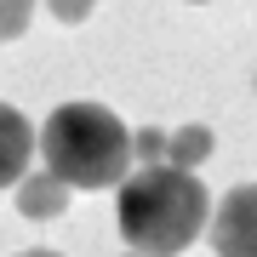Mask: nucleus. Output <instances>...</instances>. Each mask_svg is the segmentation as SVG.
Listing matches in <instances>:
<instances>
[{
    "label": "nucleus",
    "instance_id": "nucleus-1",
    "mask_svg": "<svg viewBox=\"0 0 257 257\" xmlns=\"http://www.w3.org/2000/svg\"><path fill=\"white\" fill-rule=\"evenodd\" d=\"M120 240L143 257H177L211 223V194L183 166H138L114 200Z\"/></svg>",
    "mask_w": 257,
    "mask_h": 257
},
{
    "label": "nucleus",
    "instance_id": "nucleus-2",
    "mask_svg": "<svg viewBox=\"0 0 257 257\" xmlns=\"http://www.w3.org/2000/svg\"><path fill=\"white\" fill-rule=\"evenodd\" d=\"M40 160L69 189H120L132 177V132L103 103H63L40 126Z\"/></svg>",
    "mask_w": 257,
    "mask_h": 257
},
{
    "label": "nucleus",
    "instance_id": "nucleus-3",
    "mask_svg": "<svg viewBox=\"0 0 257 257\" xmlns=\"http://www.w3.org/2000/svg\"><path fill=\"white\" fill-rule=\"evenodd\" d=\"M211 246L217 257H257V183H240L211 211Z\"/></svg>",
    "mask_w": 257,
    "mask_h": 257
},
{
    "label": "nucleus",
    "instance_id": "nucleus-4",
    "mask_svg": "<svg viewBox=\"0 0 257 257\" xmlns=\"http://www.w3.org/2000/svg\"><path fill=\"white\" fill-rule=\"evenodd\" d=\"M29 160H35V126L12 103H0V189H18L35 172Z\"/></svg>",
    "mask_w": 257,
    "mask_h": 257
},
{
    "label": "nucleus",
    "instance_id": "nucleus-5",
    "mask_svg": "<svg viewBox=\"0 0 257 257\" xmlns=\"http://www.w3.org/2000/svg\"><path fill=\"white\" fill-rule=\"evenodd\" d=\"M69 183L52 172V166H40V172H29L23 183H18V211L23 217H57V211L69 206Z\"/></svg>",
    "mask_w": 257,
    "mask_h": 257
},
{
    "label": "nucleus",
    "instance_id": "nucleus-6",
    "mask_svg": "<svg viewBox=\"0 0 257 257\" xmlns=\"http://www.w3.org/2000/svg\"><path fill=\"white\" fill-rule=\"evenodd\" d=\"M211 149H217V138H211L206 126H177V132H172V149H166V166L194 172V166L211 160Z\"/></svg>",
    "mask_w": 257,
    "mask_h": 257
},
{
    "label": "nucleus",
    "instance_id": "nucleus-7",
    "mask_svg": "<svg viewBox=\"0 0 257 257\" xmlns=\"http://www.w3.org/2000/svg\"><path fill=\"white\" fill-rule=\"evenodd\" d=\"M166 149H172V132H160V126L132 132V160L138 166H166Z\"/></svg>",
    "mask_w": 257,
    "mask_h": 257
},
{
    "label": "nucleus",
    "instance_id": "nucleus-8",
    "mask_svg": "<svg viewBox=\"0 0 257 257\" xmlns=\"http://www.w3.org/2000/svg\"><path fill=\"white\" fill-rule=\"evenodd\" d=\"M29 18H35V0H0V40H18Z\"/></svg>",
    "mask_w": 257,
    "mask_h": 257
},
{
    "label": "nucleus",
    "instance_id": "nucleus-9",
    "mask_svg": "<svg viewBox=\"0 0 257 257\" xmlns=\"http://www.w3.org/2000/svg\"><path fill=\"white\" fill-rule=\"evenodd\" d=\"M46 6H52V18H57V23H86L97 0H46Z\"/></svg>",
    "mask_w": 257,
    "mask_h": 257
},
{
    "label": "nucleus",
    "instance_id": "nucleus-10",
    "mask_svg": "<svg viewBox=\"0 0 257 257\" xmlns=\"http://www.w3.org/2000/svg\"><path fill=\"white\" fill-rule=\"evenodd\" d=\"M18 257H57V251H18Z\"/></svg>",
    "mask_w": 257,
    "mask_h": 257
},
{
    "label": "nucleus",
    "instance_id": "nucleus-11",
    "mask_svg": "<svg viewBox=\"0 0 257 257\" xmlns=\"http://www.w3.org/2000/svg\"><path fill=\"white\" fill-rule=\"evenodd\" d=\"M126 257H143V251H126Z\"/></svg>",
    "mask_w": 257,
    "mask_h": 257
},
{
    "label": "nucleus",
    "instance_id": "nucleus-12",
    "mask_svg": "<svg viewBox=\"0 0 257 257\" xmlns=\"http://www.w3.org/2000/svg\"><path fill=\"white\" fill-rule=\"evenodd\" d=\"M194 6H206V0H194Z\"/></svg>",
    "mask_w": 257,
    "mask_h": 257
}]
</instances>
